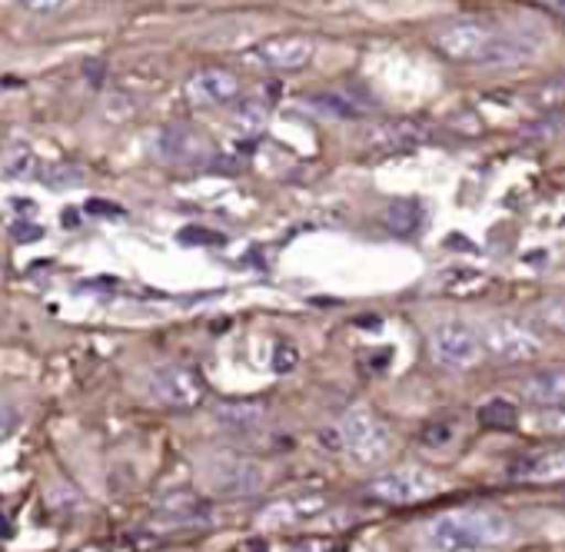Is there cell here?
<instances>
[{
	"label": "cell",
	"mask_w": 565,
	"mask_h": 552,
	"mask_svg": "<svg viewBox=\"0 0 565 552\" xmlns=\"http://www.w3.org/2000/svg\"><path fill=\"white\" fill-rule=\"evenodd\" d=\"M429 41L446 61L472 67H522L535 57L525 38L482 21H443L429 31Z\"/></svg>",
	"instance_id": "1"
},
{
	"label": "cell",
	"mask_w": 565,
	"mask_h": 552,
	"mask_svg": "<svg viewBox=\"0 0 565 552\" xmlns=\"http://www.w3.org/2000/svg\"><path fill=\"white\" fill-rule=\"evenodd\" d=\"M433 552H495L515 539V522L489 506H469L436 516L426 532Z\"/></svg>",
	"instance_id": "2"
},
{
	"label": "cell",
	"mask_w": 565,
	"mask_h": 552,
	"mask_svg": "<svg viewBox=\"0 0 565 552\" xmlns=\"http://www.w3.org/2000/svg\"><path fill=\"white\" fill-rule=\"evenodd\" d=\"M340 439H343V449L366 463V466H380L393 456L396 449V439L390 433V426L366 406H353L343 420H340Z\"/></svg>",
	"instance_id": "3"
},
{
	"label": "cell",
	"mask_w": 565,
	"mask_h": 552,
	"mask_svg": "<svg viewBox=\"0 0 565 552\" xmlns=\"http://www.w3.org/2000/svg\"><path fill=\"white\" fill-rule=\"evenodd\" d=\"M429 350H433V360L443 370H452V373L472 370L482 360V353H486L482 340H479V330L462 323V320L436 323L433 333H429Z\"/></svg>",
	"instance_id": "4"
},
{
	"label": "cell",
	"mask_w": 565,
	"mask_h": 552,
	"mask_svg": "<svg viewBox=\"0 0 565 552\" xmlns=\"http://www.w3.org/2000/svg\"><path fill=\"white\" fill-rule=\"evenodd\" d=\"M476 330H479L482 350H486L492 360H499V363H509V367H515V363H532V360H539V353H542V340H539L529 327H522V323H515V320H486V323L476 327Z\"/></svg>",
	"instance_id": "5"
},
{
	"label": "cell",
	"mask_w": 565,
	"mask_h": 552,
	"mask_svg": "<svg viewBox=\"0 0 565 552\" xmlns=\"http://www.w3.org/2000/svg\"><path fill=\"white\" fill-rule=\"evenodd\" d=\"M366 492L376 502H390V506H413L429 499L433 492H439V479L429 469L419 466H406V469H390L383 476H376Z\"/></svg>",
	"instance_id": "6"
},
{
	"label": "cell",
	"mask_w": 565,
	"mask_h": 552,
	"mask_svg": "<svg viewBox=\"0 0 565 552\" xmlns=\"http://www.w3.org/2000/svg\"><path fill=\"white\" fill-rule=\"evenodd\" d=\"M150 396L170 410H193L206 396V386H203L196 370L180 367V363H167V367H157L150 373Z\"/></svg>",
	"instance_id": "7"
},
{
	"label": "cell",
	"mask_w": 565,
	"mask_h": 552,
	"mask_svg": "<svg viewBox=\"0 0 565 552\" xmlns=\"http://www.w3.org/2000/svg\"><path fill=\"white\" fill-rule=\"evenodd\" d=\"M256 57L269 71L297 74V71H307L317 61V41L307 38V34H273V38L259 41Z\"/></svg>",
	"instance_id": "8"
},
{
	"label": "cell",
	"mask_w": 565,
	"mask_h": 552,
	"mask_svg": "<svg viewBox=\"0 0 565 552\" xmlns=\"http://www.w3.org/2000/svg\"><path fill=\"white\" fill-rule=\"evenodd\" d=\"M243 97V81L226 71V67H206V71H196L190 81H186V100L193 107H230Z\"/></svg>",
	"instance_id": "9"
},
{
	"label": "cell",
	"mask_w": 565,
	"mask_h": 552,
	"mask_svg": "<svg viewBox=\"0 0 565 552\" xmlns=\"http://www.w3.org/2000/svg\"><path fill=\"white\" fill-rule=\"evenodd\" d=\"M153 147L157 157L173 167H200L213 157V144L193 127H163Z\"/></svg>",
	"instance_id": "10"
},
{
	"label": "cell",
	"mask_w": 565,
	"mask_h": 552,
	"mask_svg": "<svg viewBox=\"0 0 565 552\" xmlns=\"http://www.w3.org/2000/svg\"><path fill=\"white\" fill-rule=\"evenodd\" d=\"M206 486L220 496H249L263 486V473L253 459L243 456H216L206 469Z\"/></svg>",
	"instance_id": "11"
},
{
	"label": "cell",
	"mask_w": 565,
	"mask_h": 552,
	"mask_svg": "<svg viewBox=\"0 0 565 552\" xmlns=\"http://www.w3.org/2000/svg\"><path fill=\"white\" fill-rule=\"evenodd\" d=\"M505 473H509L512 482H529V486H555V482H565V446H552V449L529 453V456L515 459Z\"/></svg>",
	"instance_id": "12"
},
{
	"label": "cell",
	"mask_w": 565,
	"mask_h": 552,
	"mask_svg": "<svg viewBox=\"0 0 565 552\" xmlns=\"http://www.w3.org/2000/svg\"><path fill=\"white\" fill-rule=\"evenodd\" d=\"M327 509V496H287V499H276L259 512L263 526H290V522H303L317 512Z\"/></svg>",
	"instance_id": "13"
},
{
	"label": "cell",
	"mask_w": 565,
	"mask_h": 552,
	"mask_svg": "<svg viewBox=\"0 0 565 552\" xmlns=\"http://www.w3.org/2000/svg\"><path fill=\"white\" fill-rule=\"evenodd\" d=\"M522 396L532 406H565V367H548L522 383Z\"/></svg>",
	"instance_id": "14"
},
{
	"label": "cell",
	"mask_w": 565,
	"mask_h": 552,
	"mask_svg": "<svg viewBox=\"0 0 565 552\" xmlns=\"http://www.w3.org/2000/svg\"><path fill=\"white\" fill-rule=\"evenodd\" d=\"M38 170H41V157L28 144H11L4 163H0V177L4 180H38Z\"/></svg>",
	"instance_id": "15"
},
{
	"label": "cell",
	"mask_w": 565,
	"mask_h": 552,
	"mask_svg": "<svg viewBox=\"0 0 565 552\" xmlns=\"http://www.w3.org/2000/svg\"><path fill=\"white\" fill-rule=\"evenodd\" d=\"M269 117H273V110H269V104L266 100H259V97H249V100H236V114H233V124L239 127V134H246V137H256V134H263L266 127H269Z\"/></svg>",
	"instance_id": "16"
},
{
	"label": "cell",
	"mask_w": 565,
	"mask_h": 552,
	"mask_svg": "<svg viewBox=\"0 0 565 552\" xmlns=\"http://www.w3.org/2000/svg\"><path fill=\"white\" fill-rule=\"evenodd\" d=\"M522 97H525V107L535 110V114H545L552 107H562L565 104V77L542 81L539 87H529Z\"/></svg>",
	"instance_id": "17"
},
{
	"label": "cell",
	"mask_w": 565,
	"mask_h": 552,
	"mask_svg": "<svg viewBox=\"0 0 565 552\" xmlns=\"http://www.w3.org/2000/svg\"><path fill=\"white\" fill-rule=\"evenodd\" d=\"M38 180L51 190H67V187H84L87 173L77 163H41Z\"/></svg>",
	"instance_id": "18"
},
{
	"label": "cell",
	"mask_w": 565,
	"mask_h": 552,
	"mask_svg": "<svg viewBox=\"0 0 565 552\" xmlns=\"http://www.w3.org/2000/svg\"><path fill=\"white\" fill-rule=\"evenodd\" d=\"M220 423L230 429H253L263 423V406L256 403H233V406H220Z\"/></svg>",
	"instance_id": "19"
},
{
	"label": "cell",
	"mask_w": 565,
	"mask_h": 552,
	"mask_svg": "<svg viewBox=\"0 0 565 552\" xmlns=\"http://www.w3.org/2000/svg\"><path fill=\"white\" fill-rule=\"evenodd\" d=\"M532 429L545 436H562L565 439V406H542L532 416Z\"/></svg>",
	"instance_id": "20"
},
{
	"label": "cell",
	"mask_w": 565,
	"mask_h": 552,
	"mask_svg": "<svg viewBox=\"0 0 565 552\" xmlns=\"http://www.w3.org/2000/svg\"><path fill=\"white\" fill-rule=\"evenodd\" d=\"M542 320H545L555 333L565 337V300H548V304L542 307Z\"/></svg>",
	"instance_id": "21"
},
{
	"label": "cell",
	"mask_w": 565,
	"mask_h": 552,
	"mask_svg": "<svg viewBox=\"0 0 565 552\" xmlns=\"http://www.w3.org/2000/svg\"><path fill=\"white\" fill-rule=\"evenodd\" d=\"M21 4H24L31 14H41V18H47V14H57V11H64V8H67V0H21Z\"/></svg>",
	"instance_id": "22"
},
{
	"label": "cell",
	"mask_w": 565,
	"mask_h": 552,
	"mask_svg": "<svg viewBox=\"0 0 565 552\" xmlns=\"http://www.w3.org/2000/svg\"><path fill=\"white\" fill-rule=\"evenodd\" d=\"M18 426H21V416H18L14 410H0V439L11 436Z\"/></svg>",
	"instance_id": "23"
},
{
	"label": "cell",
	"mask_w": 565,
	"mask_h": 552,
	"mask_svg": "<svg viewBox=\"0 0 565 552\" xmlns=\"http://www.w3.org/2000/svg\"><path fill=\"white\" fill-rule=\"evenodd\" d=\"M545 4H548L552 11H558V14L565 18V0H545Z\"/></svg>",
	"instance_id": "24"
},
{
	"label": "cell",
	"mask_w": 565,
	"mask_h": 552,
	"mask_svg": "<svg viewBox=\"0 0 565 552\" xmlns=\"http://www.w3.org/2000/svg\"><path fill=\"white\" fill-rule=\"evenodd\" d=\"M0 284H4V269H0Z\"/></svg>",
	"instance_id": "25"
}]
</instances>
